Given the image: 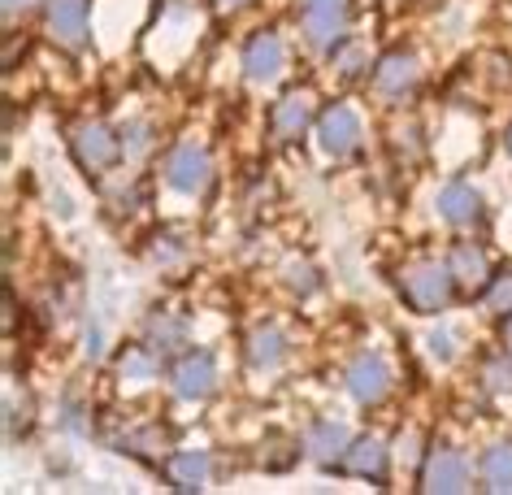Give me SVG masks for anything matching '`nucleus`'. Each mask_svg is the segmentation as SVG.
Segmentation results:
<instances>
[{
  "instance_id": "obj_13",
  "label": "nucleus",
  "mask_w": 512,
  "mask_h": 495,
  "mask_svg": "<svg viewBox=\"0 0 512 495\" xmlns=\"http://www.w3.org/2000/svg\"><path fill=\"white\" fill-rule=\"evenodd\" d=\"M304 448L313 452V461L330 465V461H343V452L352 448V435H348V426L330 417V422H313L309 426V435H304Z\"/></svg>"
},
{
  "instance_id": "obj_14",
  "label": "nucleus",
  "mask_w": 512,
  "mask_h": 495,
  "mask_svg": "<svg viewBox=\"0 0 512 495\" xmlns=\"http://www.w3.org/2000/svg\"><path fill=\"white\" fill-rule=\"evenodd\" d=\"M287 357V335L278 326H256L252 330V339H248V365L252 370H261V374H270L278 370Z\"/></svg>"
},
{
  "instance_id": "obj_26",
  "label": "nucleus",
  "mask_w": 512,
  "mask_h": 495,
  "mask_svg": "<svg viewBox=\"0 0 512 495\" xmlns=\"http://www.w3.org/2000/svg\"><path fill=\"white\" fill-rule=\"evenodd\" d=\"M491 304H495L499 313H512V270H504L491 283Z\"/></svg>"
},
{
  "instance_id": "obj_20",
  "label": "nucleus",
  "mask_w": 512,
  "mask_h": 495,
  "mask_svg": "<svg viewBox=\"0 0 512 495\" xmlns=\"http://www.w3.org/2000/svg\"><path fill=\"white\" fill-rule=\"evenodd\" d=\"M452 274L460 278V283H482L486 278V257L478 248H469V244H456L452 252Z\"/></svg>"
},
{
  "instance_id": "obj_23",
  "label": "nucleus",
  "mask_w": 512,
  "mask_h": 495,
  "mask_svg": "<svg viewBox=\"0 0 512 495\" xmlns=\"http://www.w3.org/2000/svg\"><path fill=\"white\" fill-rule=\"evenodd\" d=\"M426 348H430V357L434 361H439V365H447V361H452L456 357V339H452V330H430V335H426Z\"/></svg>"
},
{
  "instance_id": "obj_4",
  "label": "nucleus",
  "mask_w": 512,
  "mask_h": 495,
  "mask_svg": "<svg viewBox=\"0 0 512 495\" xmlns=\"http://www.w3.org/2000/svg\"><path fill=\"white\" fill-rule=\"evenodd\" d=\"M348 391H352L356 404L387 400V391H391V365H387V357H382V352H365V357H356L352 370H348Z\"/></svg>"
},
{
  "instance_id": "obj_25",
  "label": "nucleus",
  "mask_w": 512,
  "mask_h": 495,
  "mask_svg": "<svg viewBox=\"0 0 512 495\" xmlns=\"http://www.w3.org/2000/svg\"><path fill=\"white\" fill-rule=\"evenodd\" d=\"M486 387H495V391H512V361H508V357L486 361Z\"/></svg>"
},
{
  "instance_id": "obj_29",
  "label": "nucleus",
  "mask_w": 512,
  "mask_h": 495,
  "mask_svg": "<svg viewBox=\"0 0 512 495\" xmlns=\"http://www.w3.org/2000/svg\"><path fill=\"white\" fill-rule=\"evenodd\" d=\"M31 5H35V0H5V18H18V14H27Z\"/></svg>"
},
{
  "instance_id": "obj_18",
  "label": "nucleus",
  "mask_w": 512,
  "mask_h": 495,
  "mask_svg": "<svg viewBox=\"0 0 512 495\" xmlns=\"http://www.w3.org/2000/svg\"><path fill=\"white\" fill-rule=\"evenodd\" d=\"M482 478L486 491H512V443H495L482 456Z\"/></svg>"
},
{
  "instance_id": "obj_27",
  "label": "nucleus",
  "mask_w": 512,
  "mask_h": 495,
  "mask_svg": "<svg viewBox=\"0 0 512 495\" xmlns=\"http://www.w3.org/2000/svg\"><path fill=\"white\" fill-rule=\"evenodd\" d=\"M339 70H343V74H356V70H361V48H343V53H339Z\"/></svg>"
},
{
  "instance_id": "obj_19",
  "label": "nucleus",
  "mask_w": 512,
  "mask_h": 495,
  "mask_svg": "<svg viewBox=\"0 0 512 495\" xmlns=\"http://www.w3.org/2000/svg\"><path fill=\"white\" fill-rule=\"evenodd\" d=\"M183 339H187V322H183V317H170V313L152 317V344H157L161 357H165V352H174Z\"/></svg>"
},
{
  "instance_id": "obj_7",
  "label": "nucleus",
  "mask_w": 512,
  "mask_h": 495,
  "mask_svg": "<svg viewBox=\"0 0 512 495\" xmlns=\"http://www.w3.org/2000/svg\"><path fill=\"white\" fill-rule=\"evenodd\" d=\"M421 487L439 491V495H460L469 491V461L452 448H434L426 461V474H421Z\"/></svg>"
},
{
  "instance_id": "obj_31",
  "label": "nucleus",
  "mask_w": 512,
  "mask_h": 495,
  "mask_svg": "<svg viewBox=\"0 0 512 495\" xmlns=\"http://www.w3.org/2000/svg\"><path fill=\"white\" fill-rule=\"evenodd\" d=\"M226 5H248V0H226Z\"/></svg>"
},
{
  "instance_id": "obj_5",
  "label": "nucleus",
  "mask_w": 512,
  "mask_h": 495,
  "mask_svg": "<svg viewBox=\"0 0 512 495\" xmlns=\"http://www.w3.org/2000/svg\"><path fill=\"white\" fill-rule=\"evenodd\" d=\"M74 157H79L83 170H109L122 157V135H113L105 122H87L74 135Z\"/></svg>"
},
{
  "instance_id": "obj_15",
  "label": "nucleus",
  "mask_w": 512,
  "mask_h": 495,
  "mask_svg": "<svg viewBox=\"0 0 512 495\" xmlns=\"http://www.w3.org/2000/svg\"><path fill=\"white\" fill-rule=\"evenodd\" d=\"M343 469L356 478H382L387 474V448L378 439H356L348 452H343Z\"/></svg>"
},
{
  "instance_id": "obj_12",
  "label": "nucleus",
  "mask_w": 512,
  "mask_h": 495,
  "mask_svg": "<svg viewBox=\"0 0 512 495\" xmlns=\"http://www.w3.org/2000/svg\"><path fill=\"white\" fill-rule=\"evenodd\" d=\"M48 27L61 44H87V0H48Z\"/></svg>"
},
{
  "instance_id": "obj_10",
  "label": "nucleus",
  "mask_w": 512,
  "mask_h": 495,
  "mask_svg": "<svg viewBox=\"0 0 512 495\" xmlns=\"http://www.w3.org/2000/svg\"><path fill=\"white\" fill-rule=\"evenodd\" d=\"M417 83H421V70H417L413 53H387L378 61V70H374V87L387 100H404Z\"/></svg>"
},
{
  "instance_id": "obj_3",
  "label": "nucleus",
  "mask_w": 512,
  "mask_h": 495,
  "mask_svg": "<svg viewBox=\"0 0 512 495\" xmlns=\"http://www.w3.org/2000/svg\"><path fill=\"white\" fill-rule=\"evenodd\" d=\"M165 183H170L174 192H183V196H200L204 187L213 183L209 152L196 148V144H178L170 152V161H165Z\"/></svg>"
},
{
  "instance_id": "obj_6",
  "label": "nucleus",
  "mask_w": 512,
  "mask_h": 495,
  "mask_svg": "<svg viewBox=\"0 0 512 495\" xmlns=\"http://www.w3.org/2000/svg\"><path fill=\"white\" fill-rule=\"evenodd\" d=\"M287 66V48L278 40L274 31H256L248 48H243V74H248L252 83H274L278 74Z\"/></svg>"
},
{
  "instance_id": "obj_9",
  "label": "nucleus",
  "mask_w": 512,
  "mask_h": 495,
  "mask_svg": "<svg viewBox=\"0 0 512 495\" xmlns=\"http://www.w3.org/2000/svg\"><path fill=\"white\" fill-rule=\"evenodd\" d=\"M317 144H322L326 157H348V152L361 144V118L348 105H335L317 122Z\"/></svg>"
},
{
  "instance_id": "obj_28",
  "label": "nucleus",
  "mask_w": 512,
  "mask_h": 495,
  "mask_svg": "<svg viewBox=\"0 0 512 495\" xmlns=\"http://www.w3.org/2000/svg\"><path fill=\"white\" fill-rule=\"evenodd\" d=\"M100 339H105V335H100V326H92V330H87V357H100Z\"/></svg>"
},
{
  "instance_id": "obj_22",
  "label": "nucleus",
  "mask_w": 512,
  "mask_h": 495,
  "mask_svg": "<svg viewBox=\"0 0 512 495\" xmlns=\"http://www.w3.org/2000/svg\"><path fill=\"white\" fill-rule=\"evenodd\" d=\"M148 148H152V126L148 122H131V126H126V131H122V152H126V157L139 161Z\"/></svg>"
},
{
  "instance_id": "obj_24",
  "label": "nucleus",
  "mask_w": 512,
  "mask_h": 495,
  "mask_svg": "<svg viewBox=\"0 0 512 495\" xmlns=\"http://www.w3.org/2000/svg\"><path fill=\"white\" fill-rule=\"evenodd\" d=\"M287 287L291 291H300V296H313V291H317V270H313V265H287Z\"/></svg>"
},
{
  "instance_id": "obj_11",
  "label": "nucleus",
  "mask_w": 512,
  "mask_h": 495,
  "mask_svg": "<svg viewBox=\"0 0 512 495\" xmlns=\"http://www.w3.org/2000/svg\"><path fill=\"white\" fill-rule=\"evenodd\" d=\"M439 218L452 226H473L482 218V192L473 183H447L439 192Z\"/></svg>"
},
{
  "instance_id": "obj_2",
  "label": "nucleus",
  "mask_w": 512,
  "mask_h": 495,
  "mask_svg": "<svg viewBox=\"0 0 512 495\" xmlns=\"http://www.w3.org/2000/svg\"><path fill=\"white\" fill-rule=\"evenodd\" d=\"M300 22L313 48H339L348 31V0H300Z\"/></svg>"
},
{
  "instance_id": "obj_21",
  "label": "nucleus",
  "mask_w": 512,
  "mask_h": 495,
  "mask_svg": "<svg viewBox=\"0 0 512 495\" xmlns=\"http://www.w3.org/2000/svg\"><path fill=\"white\" fill-rule=\"evenodd\" d=\"M152 374H157V361H152V352L131 348L122 357V378H126V383H148Z\"/></svg>"
},
{
  "instance_id": "obj_17",
  "label": "nucleus",
  "mask_w": 512,
  "mask_h": 495,
  "mask_svg": "<svg viewBox=\"0 0 512 495\" xmlns=\"http://www.w3.org/2000/svg\"><path fill=\"white\" fill-rule=\"evenodd\" d=\"M313 118V105H309V96H287V100H278V109H274V131L291 139V135H300L304 126H309Z\"/></svg>"
},
{
  "instance_id": "obj_1",
  "label": "nucleus",
  "mask_w": 512,
  "mask_h": 495,
  "mask_svg": "<svg viewBox=\"0 0 512 495\" xmlns=\"http://www.w3.org/2000/svg\"><path fill=\"white\" fill-rule=\"evenodd\" d=\"M404 291H408V300H413L421 313H434V309H443V304L452 300L456 274H452V265L421 261V265H413V270L404 274Z\"/></svg>"
},
{
  "instance_id": "obj_32",
  "label": "nucleus",
  "mask_w": 512,
  "mask_h": 495,
  "mask_svg": "<svg viewBox=\"0 0 512 495\" xmlns=\"http://www.w3.org/2000/svg\"><path fill=\"white\" fill-rule=\"evenodd\" d=\"M508 152H512V131H508Z\"/></svg>"
},
{
  "instance_id": "obj_30",
  "label": "nucleus",
  "mask_w": 512,
  "mask_h": 495,
  "mask_svg": "<svg viewBox=\"0 0 512 495\" xmlns=\"http://www.w3.org/2000/svg\"><path fill=\"white\" fill-rule=\"evenodd\" d=\"M504 344H508V352H512V317H508V326H504Z\"/></svg>"
},
{
  "instance_id": "obj_16",
  "label": "nucleus",
  "mask_w": 512,
  "mask_h": 495,
  "mask_svg": "<svg viewBox=\"0 0 512 495\" xmlns=\"http://www.w3.org/2000/svg\"><path fill=\"white\" fill-rule=\"evenodd\" d=\"M170 478L178 491H200L209 478V456L204 452H174L170 456Z\"/></svg>"
},
{
  "instance_id": "obj_8",
  "label": "nucleus",
  "mask_w": 512,
  "mask_h": 495,
  "mask_svg": "<svg viewBox=\"0 0 512 495\" xmlns=\"http://www.w3.org/2000/svg\"><path fill=\"white\" fill-rule=\"evenodd\" d=\"M213 387H217V361H213V352H187V357L174 365V391L183 400H209Z\"/></svg>"
}]
</instances>
